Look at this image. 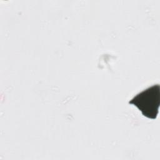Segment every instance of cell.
<instances>
[{
  "instance_id": "6da1fadb",
  "label": "cell",
  "mask_w": 160,
  "mask_h": 160,
  "mask_svg": "<svg viewBox=\"0 0 160 160\" xmlns=\"http://www.w3.org/2000/svg\"><path fill=\"white\" fill-rule=\"evenodd\" d=\"M160 103V86L154 84L138 93L129 104L137 107L142 114L150 119H156Z\"/></svg>"
}]
</instances>
